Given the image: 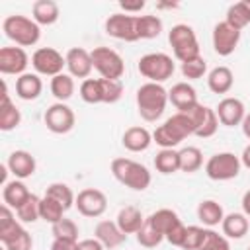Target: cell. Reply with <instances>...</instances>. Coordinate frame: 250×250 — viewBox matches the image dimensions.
Returning a JSON list of instances; mask_svg holds the SVG:
<instances>
[{
	"instance_id": "5b68a950",
	"label": "cell",
	"mask_w": 250,
	"mask_h": 250,
	"mask_svg": "<svg viewBox=\"0 0 250 250\" xmlns=\"http://www.w3.org/2000/svg\"><path fill=\"white\" fill-rule=\"evenodd\" d=\"M137 68H139L141 76L148 78V82L162 84L168 78H172L176 64H174V59L166 53H146L139 59Z\"/></svg>"
},
{
	"instance_id": "db71d44e",
	"label": "cell",
	"mask_w": 250,
	"mask_h": 250,
	"mask_svg": "<svg viewBox=\"0 0 250 250\" xmlns=\"http://www.w3.org/2000/svg\"><path fill=\"white\" fill-rule=\"evenodd\" d=\"M242 213L246 217H250V189L244 191V195H242Z\"/></svg>"
},
{
	"instance_id": "f5cc1de1",
	"label": "cell",
	"mask_w": 250,
	"mask_h": 250,
	"mask_svg": "<svg viewBox=\"0 0 250 250\" xmlns=\"http://www.w3.org/2000/svg\"><path fill=\"white\" fill-rule=\"evenodd\" d=\"M51 250H78V242H68V240H53Z\"/></svg>"
},
{
	"instance_id": "d6986e66",
	"label": "cell",
	"mask_w": 250,
	"mask_h": 250,
	"mask_svg": "<svg viewBox=\"0 0 250 250\" xmlns=\"http://www.w3.org/2000/svg\"><path fill=\"white\" fill-rule=\"evenodd\" d=\"M43 92V80L37 72H25L16 78V96L23 102H33Z\"/></svg>"
},
{
	"instance_id": "5bb4252c",
	"label": "cell",
	"mask_w": 250,
	"mask_h": 250,
	"mask_svg": "<svg viewBox=\"0 0 250 250\" xmlns=\"http://www.w3.org/2000/svg\"><path fill=\"white\" fill-rule=\"evenodd\" d=\"M29 57L23 47H2L0 49V72L2 74H25Z\"/></svg>"
},
{
	"instance_id": "8992f818",
	"label": "cell",
	"mask_w": 250,
	"mask_h": 250,
	"mask_svg": "<svg viewBox=\"0 0 250 250\" xmlns=\"http://www.w3.org/2000/svg\"><path fill=\"white\" fill-rule=\"evenodd\" d=\"M90 53H92L94 68L98 70L100 78L121 80V76L125 74V61H123V57L115 49H109V47H94Z\"/></svg>"
},
{
	"instance_id": "484cf974",
	"label": "cell",
	"mask_w": 250,
	"mask_h": 250,
	"mask_svg": "<svg viewBox=\"0 0 250 250\" xmlns=\"http://www.w3.org/2000/svg\"><path fill=\"white\" fill-rule=\"evenodd\" d=\"M197 219L207 227V229H213L217 225L223 223L225 219V211H223V205L215 199H203L199 205H197Z\"/></svg>"
},
{
	"instance_id": "e0dca14e",
	"label": "cell",
	"mask_w": 250,
	"mask_h": 250,
	"mask_svg": "<svg viewBox=\"0 0 250 250\" xmlns=\"http://www.w3.org/2000/svg\"><path fill=\"white\" fill-rule=\"evenodd\" d=\"M94 238H98L105 250H113L117 246H121L125 240H127V234L117 227L115 221H100L94 229Z\"/></svg>"
},
{
	"instance_id": "603a6c76",
	"label": "cell",
	"mask_w": 250,
	"mask_h": 250,
	"mask_svg": "<svg viewBox=\"0 0 250 250\" xmlns=\"http://www.w3.org/2000/svg\"><path fill=\"white\" fill-rule=\"evenodd\" d=\"M145 219H146V217H143V213H141L139 207L127 205V207L119 209V213H117V217H115V223H117V227H119L125 234H137V232L141 230V227L145 225Z\"/></svg>"
},
{
	"instance_id": "ab89813d",
	"label": "cell",
	"mask_w": 250,
	"mask_h": 250,
	"mask_svg": "<svg viewBox=\"0 0 250 250\" xmlns=\"http://www.w3.org/2000/svg\"><path fill=\"white\" fill-rule=\"evenodd\" d=\"M152 143H156L160 148H176L182 143V139L166 123H162L152 131Z\"/></svg>"
},
{
	"instance_id": "74e56055",
	"label": "cell",
	"mask_w": 250,
	"mask_h": 250,
	"mask_svg": "<svg viewBox=\"0 0 250 250\" xmlns=\"http://www.w3.org/2000/svg\"><path fill=\"white\" fill-rule=\"evenodd\" d=\"M51 232L55 240H68V242H78V225L72 219H61L59 223L51 225Z\"/></svg>"
},
{
	"instance_id": "7c38bea8",
	"label": "cell",
	"mask_w": 250,
	"mask_h": 250,
	"mask_svg": "<svg viewBox=\"0 0 250 250\" xmlns=\"http://www.w3.org/2000/svg\"><path fill=\"white\" fill-rule=\"evenodd\" d=\"M238 41H240V31L238 29L229 25L225 20L215 23V27H213V49L219 57L232 55L234 49L238 47Z\"/></svg>"
},
{
	"instance_id": "cb8c5ba5",
	"label": "cell",
	"mask_w": 250,
	"mask_h": 250,
	"mask_svg": "<svg viewBox=\"0 0 250 250\" xmlns=\"http://www.w3.org/2000/svg\"><path fill=\"white\" fill-rule=\"evenodd\" d=\"M234 84V74L229 66H215L207 74V86L213 94H229Z\"/></svg>"
},
{
	"instance_id": "bcb514c9",
	"label": "cell",
	"mask_w": 250,
	"mask_h": 250,
	"mask_svg": "<svg viewBox=\"0 0 250 250\" xmlns=\"http://www.w3.org/2000/svg\"><path fill=\"white\" fill-rule=\"evenodd\" d=\"M102 80V94H104V104H115L121 100L123 96V82L121 80H107V78H100Z\"/></svg>"
},
{
	"instance_id": "f35d334b",
	"label": "cell",
	"mask_w": 250,
	"mask_h": 250,
	"mask_svg": "<svg viewBox=\"0 0 250 250\" xmlns=\"http://www.w3.org/2000/svg\"><path fill=\"white\" fill-rule=\"evenodd\" d=\"M39 203H41V197H37L35 193H31V197H29L20 209H16L18 221H20V223H25V225L39 221V219H41V215H39Z\"/></svg>"
},
{
	"instance_id": "ee69618b",
	"label": "cell",
	"mask_w": 250,
	"mask_h": 250,
	"mask_svg": "<svg viewBox=\"0 0 250 250\" xmlns=\"http://www.w3.org/2000/svg\"><path fill=\"white\" fill-rule=\"evenodd\" d=\"M205 72H207V61L203 57L182 62V76L188 80H199L205 76Z\"/></svg>"
},
{
	"instance_id": "6da1fadb",
	"label": "cell",
	"mask_w": 250,
	"mask_h": 250,
	"mask_svg": "<svg viewBox=\"0 0 250 250\" xmlns=\"http://www.w3.org/2000/svg\"><path fill=\"white\" fill-rule=\"evenodd\" d=\"M137 109L145 121H156L162 117L168 104V90L156 82H145L137 90Z\"/></svg>"
},
{
	"instance_id": "b9f144b4",
	"label": "cell",
	"mask_w": 250,
	"mask_h": 250,
	"mask_svg": "<svg viewBox=\"0 0 250 250\" xmlns=\"http://www.w3.org/2000/svg\"><path fill=\"white\" fill-rule=\"evenodd\" d=\"M225 21H227L229 25H232L234 29H238V31H242V29L250 23V18H248V14H246V10H244V6H242V0L236 2V4H232V6H229Z\"/></svg>"
},
{
	"instance_id": "83f0119b",
	"label": "cell",
	"mask_w": 250,
	"mask_h": 250,
	"mask_svg": "<svg viewBox=\"0 0 250 250\" xmlns=\"http://www.w3.org/2000/svg\"><path fill=\"white\" fill-rule=\"evenodd\" d=\"M49 88H51V94L57 98V102H62L64 104L66 100H70L74 96L76 84H74V78L70 74L62 72V74H57V76L51 78Z\"/></svg>"
},
{
	"instance_id": "d4e9b609",
	"label": "cell",
	"mask_w": 250,
	"mask_h": 250,
	"mask_svg": "<svg viewBox=\"0 0 250 250\" xmlns=\"http://www.w3.org/2000/svg\"><path fill=\"white\" fill-rule=\"evenodd\" d=\"M221 229H223V234L227 238L240 240V238L246 236V232L250 229V221L244 213H229V215H225V219L221 223Z\"/></svg>"
},
{
	"instance_id": "4316f807",
	"label": "cell",
	"mask_w": 250,
	"mask_h": 250,
	"mask_svg": "<svg viewBox=\"0 0 250 250\" xmlns=\"http://www.w3.org/2000/svg\"><path fill=\"white\" fill-rule=\"evenodd\" d=\"M31 14L39 25H53L61 16V8L53 0H35L31 6Z\"/></svg>"
},
{
	"instance_id": "7402d4cb",
	"label": "cell",
	"mask_w": 250,
	"mask_h": 250,
	"mask_svg": "<svg viewBox=\"0 0 250 250\" xmlns=\"http://www.w3.org/2000/svg\"><path fill=\"white\" fill-rule=\"evenodd\" d=\"M31 197V191L27 189V186L23 184V180H10L4 184L2 188V199H4V205L12 207L14 211L20 209L27 199Z\"/></svg>"
},
{
	"instance_id": "7bdbcfd3",
	"label": "cell",
	"mask_w": 250,
	"mask_h": 250,
	"mask_svg": "<svg viewBox=\"0 0 250 250\" xmlns=\"http://www.w3.org/2000/svg\"><path fill=\"white\" fill-rule=\"evenodd\" d=\"M20 221L16 219V213L12 207L8 205H2L0 207V238H6L10 236L12 232H16L20 229Z\"/></svg>"
},
{
	"instance_id": "1f68e13d",
	"label": "cell",
	"mask_w": 250,
	"mask_h": 250,
	"mask_svg": "<svg viewBox=\"0 0 250 250\" xmlns=\"http://www.w3.org/2000/svg\"><path fill=\"white\" fill-rule=\"evenodd\" d=\"M45 195H49V197H53L55 201H59L66 211L74 205V201H76V195H74V191L70 189V186L68 184H62V182H53V184H49L47 188H45Z\"/></svg>"
},
{
	"instance_id": "11a10c76",
	"label": "cell",
	"mask_w": 250,
	"mask_h": 250,
	"mask_svg": "<svg viewBox=\"0 0 250 250\" xmlns=\"http://www.w3.org/2000/svg\"><path fill=\"white\" fill-rule=\"evenodd\" d=\"M240 162H242V166H246V168L250 170V145L244 146V150H242V154H240Z\"/></svg>"
},
{
	"instance_id": "d590c367",
	"label": "cell",
	"mask_w": 250,
	"mask_h": 250,
	"mask_svg": "<svg viewBox=\"0 0 250 250\" xmlns=\"http://www.w3.org/2000/svg\"><path fill=\"white\" fill-rule=\"evenodd\" d=\"M78 92H80L82 102H86V104H104L102 80L100 78H86V80H82Z\"/></svg>"
},
{
	"instance_id": "30bf717a",
	"label": "cell",
	"mask_w": 250,
	"mask_h": 250,
	"mask_svg": "<svg viewBox=\"0 0 250 250\" xmlns=\"http://www.w3.org/2000/svg\"><path fill=\"white\" fill-rule=\"evenodd\" d=\"M105 33H107L109 37H113V39L127 41V43L139 41V33H137V16L123 14V12L111 14V16L105 20Z\"/></svg>"
},
{
	"instance_id": "9f6ffc18",
	"label": "cell",
	"mask_w": 250,
	"mask_h": 250,
	"mask_svg": "<svg viewBox=\"0 0 250 250\" xmlns=\"http://www.w3.org/2000/svg\"><path fill=\"white\" fill-rule=\"evenodd\" d=\"M242 133H244V137L246 139H250V111L246 113V117H244V121H242Z\"/></svg>"
},
{
	"instance_id": "680465c9",
	"label": "cell",
	"mask_w": 250,
	"mask_h": 250,
	"mask_svg": "<svg viewBox=\"0 0 250 250\" xmlns=\"http://www.w3.org/2000/svg\"><path fill=\"white\" fill-rule=\"evenodd\" d=\"M248 250H250V246H248Z\"/></svg>"
},
{
	"instance_id": "7dc6e473",
	"label": "cell",
	"mask_w": 250,
	"mask_h": 250,
	"mask_svg": "<svg viewBox=\"0 0 250 250\" xmlns=\"http://www.w3.org/2000/svg\"><path fill=\"white\" fill-rule=\"evenodd\" d=\"M217 129H219V117H217V111H215L213 107H207L205 119H203V123L197 127L195 137H199V139H209V137H213V135L217 133Z\"/></svg>"
},
{
	"instance_id": "681fc988",
	"label": "cell",
	"mask_w": 250,
	"mask_h": 250,
	"mask_svg": "<svg viewBox=\"0 0 250 250\" xmlns=\"http://www.w3.org/2000/svg\"><path fill=\"white\" fill-rule=\"evenodd\" d=\"M186 230H188V227L180 221L178 225H174L168 232H166V236H164V240H168L172 246H178V248H182V244H184V238H186Z\"/></svg>"
},
{
	"instance_id": "836d02e7",
	"label": "cell",
	"mask_w": 250,
	"mask_h": 250,
	"mask_svg": "<svg viewBox=\"0 0 250 250\" xmlns=\"http://www.w3.org/2000/svg\"><path fill=\"white\" fill-rule=\"evenodd\" d=\"M64 211H66V209H64L59 201H55L53 197H49V195H43V197H41L39 215H41V219H43L45 223H49V225L59 223L61 219H64Z\"/></svg>"
},
{
	"instance_id": "2e32d148",
	"label": "cell",
	"mask_w": 250,
	"mask_h": 250,
	"mask_svg": "<svg viewBox=\"0 0 250 250\" xmlns=\"http://www.w3.org/2000/svg\"><path fill=\"white\" fill-rule=\"evenodd\" d=\"M6 166L14 174L16 180H25V178L35 174L37 162H35V156L29 150H14V152H10V156L6 160Z\"/></svg>"
},
{
	"instance_id": "7a4b0ae2",
	"label": "cell",
	"mask_w": 250,
	"mask_h": 250,
	"mask_svg": "<svg viewBox=\"0 0 250 250\" xmlns=\"http://www.w3.org/2000/svg\"><path fill=\"white\" fill-rule=\"evenodd\" d=\"M2 31L18 47H33L41 39V25L33 18L21 14L6 16L2 21Z\"/></svg>"
},
{
	"instance_id": "d6a6232c",
	"label": "cell",
	"mask_w": 250,
	"mask_h": 250,
	"mask_svg": "<svg viewBox=\"0 0 250 250\" xmlns=\"http://www.w3.org/2000/svg\"><path fill=\"white\" fill-rule=\"evenodd\" d=\"M162 20L158 16H137L139 39H154L162 33Z\"/></svg>"
},
{
	"instance_id": "816d5d0a",
	"label": "cell",
	"mask_w": 250,
	"mask_h": 250,
	"mask_svg": "<svg viewBox=\"0 0 250 250\" xmlns=\"http://www.w3.org/2000/svg\"><path fill=\"white\" fill-rule=\"evenodd\" d=\"M119 8L123 10V14H137L145 8V0H137V2H119Z\"/></svg>"
},
{
	"instance_id": "44dd1931",
	"label": "cell",
	"mask_w": 250,
	"mask_h": 250,
	"mask_svg": "<svg viewBox=\"0 0 250 250\" xmlns=\"http://www.w3.org/2000/svg\"><path fill=\"white\" fill-rule=\"evenodd\" d=\"M121 143L129 152H143L152 145V133L146 127L135 125V127L125 129V133L121 137Z\"/></svg>"
},
{
	"instance_id": "277c9868",
	"label": "cell",
	"mask_w": 250,
	"mask_h": 250,
	"mask_svg": "<svg viewBox=\"0 0 250 250\" xmlns=\"http://www.w3.org/2000/svg\"><path fill=\"white\" fill-rule=\"evenodd\" d=\"M168 43H170V47L174 51V57L180 62H186V61H191V59L201 57L197 35L193 31V27L188 25V23H176V25H172V29L168 31Z\"/></svg>"
},
{
	"instance_id": "ffe728a7",
	"label": "cell",
	"mask_w": 250,
	"mask_h": 250,
	"mask_svg": "<svg viewBox=\"0 0 250 250\" xmlns=\"http://www.w3.org/2000/svg\"><path fill=\"white\" fill-rule=\"evenodd\" d=\"M168 102H172V105L178 111H188L189 107H193L197 102V94L195 88L188 82H178L168 90Z\"/></svg>"
},
{
	"instance_id": "4dcf8cb0",
	"label": "cell",
	"mask_w": 250,
	"mask_h": 250,
	"mask_svg": "<svg viewBox=\"0 0 250 250\" xmlns=\"http://www.w3.org/2000/svg\"><path fill=\"white\" fill-rule=\"evenodd\" d=\"M180 154V172L193 174L203 166V152L197 146H184L178 150Z\"/></svg>"
},
{
	"instance_id": "8d00e7d4",
	"label": "cell",
	"mask_w": 250,
	"mask_h": 250,
	"mask_svg": "<svg viewBox=\"0 0 250 250\" xmlns=\"http://www.w3.org/2000/svg\"><path fill=\"white\" fill-rule=\"evenodd\" d=\"M0 242L4 244V250H31L33 248V238L29 230H25L23 227H20L16 232L2 238Z\"/></svg>"
},
{
	"instance_id": "f907efd6",
	"label": "cell",
	"mask_w": 250,
	"mask_h": 250,
	"mask_svg": "<svg viewBox=\"0 0 250 250\" xmlns=\"http://www.w3.org/2000/svg\"><path fill=\"white\" fill-rule=\"evenodd\" d=\"M78 250H105V246L98 238H82L78 240Z\"/></svg>"
},
{
	"instance_id": "f546056e",
	"label": "cell",
	"mask_w": 250,
	"mask_h": 250,
	"mask_svg": "<svg viewBox=\"0 0 250 250\" xmlns=\"http://www.w3.org/2000/svg\"><path fill=\"white\" fill-rule=\"evenodd\" d=\"M146 221H148L156 230H160V232L166 236V232H168L174 225H178L182 219L178 217V213H176V211L162 207V209H156L154 213H150V215L146 217Z\"/></svg>"
},
{
	"instance_id": "e575fe53",
	"label": "cell",
	"mask_w": 250,
	"mask_h": 250,
	"mask_svg": "<svg viewBox=\"0 0 250 250\" xmlns=\"http://www.w3.org/2000/svg\"><path fill=\"white\" fill-rule=\"evenodd\" d=\"M164 123H166L182 141L188 139V137H191V135H195V127H193L191 119H189L186 113H182V111H176V113H174L172 117H168Z\"/></svg>"
},
{
	"instance_id": "f6af8a7d",
	"label": "cell",
	"mask_w": 250,
	"mask_h": 250,
	"mask_svg": "<svg viewBox=\"0 0 250 250\" xmlns=\"http://www.w3.org/2000/svg\"><path fill=\"white\" fill-rule=\"evenodd\" d=\"M199 250H230V242L225 234H219L213 229H205V238Z\"/></svg>"
},
{
	"instance_id": "4fadbf2b",
	"label": "cell",
	"mask_w": 250,
	"mask_h": 250,
	"mask_svg": "<svg viewBox=\"0 0 250 250\" xmlns=\"http://www.w3.org/2000/svg\"><path fill=\"white\" fill-rule=\"evenodd\" d=\"M217 117H219V123L225 125V127H236V125H242L244 117H246V105L242 100L238 98H232V96H227L223 98L217 107Z\"/></svg>"
},
{
	"instance_id": "8fae6325",
	"label": "cell",
	"mask_w": 250,
	"mask_h": 250,
	"mask_svg": "<svg viewBox=\"0 0 250 250\" xmlns=\"http://www.w3.org/2000/svg\"><path fill=\"white\" fill-rule=\"evenodd\" d=\"M74 207L78 209L80 215L84 217H102L107 209V197L102 189H96V188H84L82 191H78L76 195V201H74Z\"/></svg>"
},
{
	"instance_id": "9c48e42d",
	"label": "cell",
	"mask_w": 250,
	"mask_h": 250,
	"mask_svg": "<svg viewBox=\"0 0 250 250\" xmlns=\"http://www.w3.org/2000/svg\"><path fill=\"white\" fill-rule=\"evenodd\" d=\"M43 121L47 125V129L55 135H66L74 129L76 125V115L72 111L70 105L62 104V102H57L53 105L47 107L45 115H43Z\"/></svg>"
},
{
	"instance_id": "3957f363",
	"label": "cell",
	"mask_w": 250,
	"mask_h": 250,
	"mask_svg": "<svg viewBox=\"0 0 250 250\" xmlns=\"http://www.w3.org/2000/svg\"><path fill=\"white\" fill-rule=\"evenodd\" d=\"M111 174L119 184H123L125 188H129L133 191H145L152 182L148 168L131 158H113Z\"/></svg>"
},
{
	"instance_id": "6f0895ef",
	"label": "cell",
	"mask_w": 250,
	"mask_h": 250,
	"mask_svg": "<svg viewBox=\"0 0 250 250\" xmlns=\"http://www.w3.org/2000/svg\"><path fill=\"white\" fill-rule=\"evenodd\" d=\"M242 6H244V10H246V14L250 18V0H242Z\"/></svg>"
},
{
	"instance_id": "f1b7e54d",
	"label": "cell",
	"mask_w": 250,
	"mask_h": 250,
	"mask_svg": "<svg viewBox=\"0 0 250 250\" xmlns=\"http://www.w3.org/2000/svg\"><path fill=\"white\" fill-rule=\"evenodd\" d=\"M154 168L156 172L170 176L180 172V154L176 148H160V152H156L154 156Z\"/></svg>"
},
{
	"instance_id": "60d3db41",
	"label": "cell",
	"mask_w": 250,
	"mask_h": 250,
	"mask_svg": "<svg viewBox=\"0 0 250 250\" xmlns=\"http://www.w3.org/2000/svg\"><path fill=\"white\" fill-rule=\"evenodd\" d=\"M164 240V234L160 230H156L146 219H145V225L141 227V230L137 232V242L145 248H156L160 242Z\"/></svg>"
},
{
	"instance_id": "52a82bcc",
	"label": "cell",
	"mask_w": 250,
	"mask_h": 250,
	"mask_svg": "<svg viewBox=\"0 0 250 250\" xmlns=\"http://www.w3.org/2000/svg\"><path fill=\"white\" fill-rule=\"evenodd\" d=\"M242 162L234 152H217L205 162V174L215 182H229L240 174Z\"/></svg>"
},
{
	"instance_id": "9a60e30c",
	"label": "cell",
	"mask_w": 250,
	"mask_h": 250,
	"mask_svg": "<svg viewBox=\"0 0 250 250\" xmlns=\"http://www.w3.org/2000/svg\"><path fill=\"white\" fill-rule=\"evenodd\" d=\"M66 59V68L68 74L72 78H90V72L94 70V62H92V53L86 51L84 47H72L66 51L64 55Z\"/></svg>"
},
{
	"instance_id": "ac0fdd59",
	"label": "cell",
	"mask_w": 250,
	"mask_h": 250,
	"mask_svg": "<svg viewBox=\"0 0 250 250\" xmlns=\"http://www.w3.org/2000/svg\"><path fill=\"white\" fill-rule=\"evenodd\" d=\"M21 123V111L16 107V104L10 100L8 94V86L6 82H2V102H0V131L8 133L14 131L16 127H20Z\"/></svg>"
},
{
	"instance_id": "c3c4849f",
	"label": "cell",
	"mask_w": 250,
	"mask_h": 250,
	"mask_svg": "<svg viewBox=\"0 0 250 250\" xmlns=\"http://www.w3.org/2000/svg\"><path fill=\"white\" fill-rule=\"evenodd\" d=\"M203 238H205V229L197 227V225H189L186 230V238H184L182 248L184 250H199V246L203 244Z\"/></svg>"
},
{
	"instance_id": "ba28073f",
	"label": "cell",
	"mask_w": 250,
	"mask_h": 250,
	"mask_svg": "<svg viewBox=\"0 0 250 250\" xmlns=\"http://www.w3.org/2000/svg\"><path fill=\"white\" fill-rule=\"evenodd\" d=\"M31 66L39 76L53 78L57 74H62V68L66 66V59L55 47H39L31 55Z\"/></svg>"
}]
</instances>
